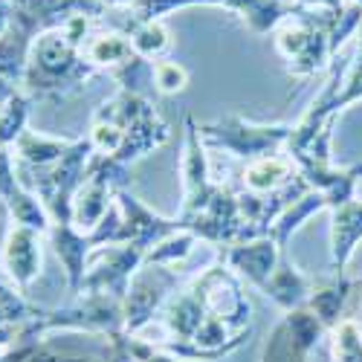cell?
Returning a JSON list of instances; mask_svg holds the SVG:
<instances>
[{"label":"cell","instance_id":"1f68e13d","mask_svg":"<svg viewBox=\"0 0 362 362\" xmlns=\"http://www.w3.org/2000/svg\"><path fill=\"white\" fill-rule=\"evenodd\" d=\"M354 298H356V305H354V310H351L348 316H354L356 322H362V281L356 284V293H354Z\"/></svg>","mask_w":362,"mask_h":362},{"label":"cell","instance_id":"4316f807","mask_svg":"<svg viewBox=\"0 0 362 362\" xmlns=\"http://www.w3.org/2000/svg\"><path fill=\"white\" fill-rule=\"evenodd\" d=\"M44 313V308H35L33 301H26L21 290L12 284L0 281V330L4 327H21L26 322H33Z\"/></svg>","mask_w":362,"mask_h":362},{"label":"cell","instance_id":"603a6c76","mask_svg":"<svg viewBox=\"0 0 362 362\" xmlns=\"http://www.w3.org/2000/svg\"><path fill=\"white\" fill-rule=\"evenodd\" d=\"M128 35H131V44H134L136 55L145 58V62H151V64L168 58L171 44H174L165 21H134Z\"/></svg>","mask_w":362,"mask_h":362},{"label":"cell","instance_id":"8992f818","mask_svg":"<svg viewBox=\"0 0 362 362\" xmlns=\"http://www.w3.org/2000/svg\"><path fill=\"white\" fill-rule=\"evenodd\" d=\"M290 134H293V125L287 122L258 125L238 113H226L218 122L200 125V139L209 148H223L226 154L247 160V163L269 157V154H281L290 142Z\"/></svg>","mask_w":362,"mask_h":362},{"label":"cell","instance_id":"52a82bcc","mask_svg":"<svg viewBox=\"0 0 362 362\" xmlns=\"http://www.w3.org/2000/svg\"><path fill=\"white\" fill-rule=\"evenodd\" d=\"M189 6H223L247 23L252 35H267L296 9V0H134V21H165L168 15Z\"/></svg>","mask_w":362,"mask_h":362},{"label":"cell","instance_id":"9c48e42d","mask_svg":"<svg viewBox=\"0 0 362 362\" xmlns=\"http://www.w3.org/2000/svg\"><path fill=\"white\" fill-rule=\"evenodd\" d=\"M145 255L148 252L142 247H134V244L96 247L87 258L84 281H81L78 293H102V296H113V298L125 301L131 279H134L136 269L145 264Z\"/></svg>","mask_w":362,"mask_h":362},{"label":"cell","instance_id":"8fae6325","mask_svg":"<svg viewBox=\"0 0 362 362\" xmlns=\"http://www.w3.org/2000/svg\"><path fill=\"white\" fill-rule=\"evenodd\" d=\"M325 334L327 327L308 305L287 310L284 319L276 325L273 337H269L264 362H308L310 351H316Z\"/></svg>","mask_w":362,"mask_h":362},{"label":"cell","instance_id":"4dcf8cb0","mask_svg":"<svg viewBox=\"0 0 362 362\" xmlns=\"http://www.w3.org/2000/svg\"><path fill=\"white\" fill-rule=\"evenodd\" d=\"M9 23H12V0H0V35L6 33Z\"/></svg>","mask_w":362,"mask_h":362},{"label":"cell","instance_id":"cb8c5ba5","mask_svg":"<svg viewBox=\"0 0 362 362\" xmlns=\"http://www.w3.org/2000/svg\"><path fill=\"white\" fill-rule=\"evenodd\" d=\"M29 47H33V38H29L23 29H18L15 23H9L6 33L0 35V76L9 78L12 84H23Z\"/></svg>","mask_w":362,"mask_h":362},{"label":"cell","instance_id":"6da1fadb","mask_svg":"<svg viewBox=\"0 0 362 362\" xmlns=\"http://www.w3.org/2000/svg\"><path fill=\"white\" fill-rule=\"evenodd\" d=\"M168 136L171 131L157 113L154 102L128 90H116L96 107L87 134L96 157H107L125 168L165 145Z\"/></svg>","mask_w":362,"mask_h":362},{"label":"cell","instance_id":"f546056e","mask_svg":"<svg viewBox=\"0 0 362 362\" xmlns=\"http://www.w3.org/2000/svg\"><path fill=\"white\" fill-rule=\"evenodd\" d=\"M18 93V84H12L9 78H4V76H0V107H4L12 96Z\"/></svg>","mask_w":362,"mask_h":362},{"label":"cell","instance_id":"3957f363","mask_svg":"<svg viewBox=\"0 0 362 362\" xmlns=\"http://www.w3.org/2000/svg\"><path fill=\"white\" fill-rule=\"evenodd\" d=\"M339 12L308 9V6L296 4L293 15H287L273 29L276 49L284 58V67L293 78H310V76H316L325 67L334 64L330 33H334Z\"/></svg>","mask_w":362,"mask_h":362},{"label":"cell","instance_id":"d6986e66","mask_svg":"<svg viewBox=\"0 0 362 362\" xmlns=\"http://www.w3.org/2000/svg\"><path fill=\"white\" fill-rule=\"evenodd\" d=\"M313 290H316V279H310L308 273H301V269L290 261L287 252L279 258V267L273 269V276H269L264 281V287H261V293L269 301H276L284 313L296 310L301 305H308Z\"/></svg>","mask_w":362,"mask_h":362},{"label":"cell","instance_id":"ac0fdd59","mask_svg":"<svg viewBox=\"0 0 362 362\" xmlns=\"http://www.w3.org/2000/svg\"><path fill=\"white\" fill-rule=\"evenodd\" d=\"M293 183H298V171L293 165V160L284 154H269L261 160H252L240 171V192L247 194H258V197H269L287 192Z\"/></svg>","mask_w":362,"mask_h":362},{"label":"cell","instance_id":"4fadbf2b","mask_svg":"<svg viewBox=\"0 0 362 362\" xmlns=\"http://www.w3.org/2000/svg\"><path fill=\"white\" fill-rule=\"evenodd\" d=\"M44 238L41 232L12 223L6 226L4 235V244H0V269L6 273L9 284L21 293L29 290L38 276H41V267H44Z\"/></svg>","mask_w":362,"mask_h":362},{"label":"cell","instance_id":"e0dca14e","mask_svg":"<svg viewBox=\"0 0 362 362\" xmlns=\"http://www.w3.org/2000/svg\"><path fill=\"white\" fill-rule=\"evenodd\" d=\"M330 212V267L334 273L342 276L345 267L351 264L356 247L362 244V200L339 203Z\"/></svg>","mask_w":362,"mask_h":362},{"label":"cell","instance_id":"7c38bea8","mask_svg":"<svg viewBox=\"0 0 362 362\" xmlns=\"http://www.w3.org/2000/svg\"><path fill=\"white\" fill-rule=\"evenodd\" d=\"M116 209H119V226H116L113 244H134L148 252V250H154L163 238L183 229L177 218H163L157 212H151L128 189L116 192Z\"/></svg>","mask_w":362,"mask_h":362},{"label":"cell","instance_id":"2e32d148","mask_svg":"<svg viewBox=\"0 0 362 362\" xmlns=\"http://www.w3.org/2000/svg\"><path fill=\"white\" fill-rule=\"evenodd\" d=\"M287 250H281L269 235L244 240V244L235 247H221V258L235 269L238 279L244 284H252L255 290L264 287V281L273 276V269L279 267V258Z\"/></svg>","mask_w":362,"mask_h":362},{"label":"cell","instance_id":"277c9868","mask_svg":"<svg viewBox=\"0 0 362 362\" xmlns=\"http://www.w3.org/2000/svg\"><path fill=\"white\" fill-rule=\"evenodd\" d=\"M90 157H93V145H90L87 136H81L73 142L67 154L49 168H38V171L15 168L18 177L23 180V186L38 194V200L44 203L52 223H73V197H76L78 186L84 183Z\"/></svg>","mask_w":362,"mask_h":362},{"label":"cell","instance_id":"484cf974","mask_svg":"<svg viewBox=\"0 0 362 362\" xmlns=\"http://www.w3.org/2000/svg\"><path fill=\"white\" fill-rule=\"evenodd\" d=\"M327 334H330L334 362H362V322H356L354 316H345Z\"/></svg>","mask_w":362,"mask_h":362},{"label":"cell","instance_id":"30bf717a","mask_svg":"<svg viewBox=\"0 0 362 362\" xmlns=\"http://www.w3.org/2000/svg\"><path fill=\"white\" fill-rule=\"evenodd\" d=\"M180 177H183V203H180L177 221L183 226L215 197V192L221 186L212 180V174H209L206 142L200 139V125L194 122V116H186V139H183V160H180Z\"/></svg>","mask_w":362,"mask_h":362},{"label":"cell","instance_id":"836d02e7","mask_svg":"<svg viewBox=\"0 0 362 362\" xmlns=\"http://www.w3.org/2000/svg\"><path fill=\"white\" fill-rule=\"evenodd\" d=\"M351 4H359V6H362V0H351Z\"/></svg>","mask_w":362,"mask_h":362},{"label":"cell","instance_id":"44dd1931","mask_svg":"<svg viewBox=\"0 0 362 362\" xmlns=\"http://www.w3.org/2000/svg\"><path fill=\"white\" fill-rule=\"evenodd\" d=\"M76 139H67V136H49V134H41V131H23L15 145L9 148L12 151V160H15V168H23V171H38V168H49L62 160L67 151L73 148Z\"/></svg>","mask_w":362,"mask_h":362},{"label":"cell","instance_id":"f1b7e54d","mask_svg":"<svg viewBox=\"0 0 362 362\" xmlns=\"http://www.w3.org/2000/svg\"><path fill=\"white\" fill-rule=\"evenodd\" d=\"M151 73H154V90L160 96H177L189 87V70L174 62V58H163V62L151 64Z\"/></svg>","mask_w":362,"mask_h":362},{"label":"cell","instance_id":"9a60e30c","mask_svg":"<svg viewBox=\"0 0 362 362\" xmlns=\"http://www.w3.org/2000/svg\"><path fill=\"white\" fill-rule=\"evenodd\" d=\"M0 209H4L12 223L29 226L41 235H49V229H52V221L47 215L44 203L38 200L35 192H29L23 186V180L18 177L12 151H0Z\"/></svg>","mask_w":362,"mask_h":362},{"label":"cell","instance_id":"ba28073f","mask_svg":"<svg viewBox=\"0 0 362 362\" xmlns=\"http://www.w3.org/2000/svg\"><path fill=\"white\" fill-rule=\"evenodd\" d=\"M180 287V276L174 267H160V264H142L131 287L125 293L122 310H125V334H142V330L157 319L163 305L171 298V293Z\"/></svg>","mask_w":362,"mask_h":362},{"label":"cell","instance_id":"ffe728a7","mask_svg":"<svg viewBox=\"0 0 362 362\" xmlns=\"http://www.w3.org/2000/svg\"><path fill=\"white\" fill-rule=\"evenodd\" d=\"M47 238H49L55 255L62 258L67 287L76 296L81 290V281H84V269H87L90 252H93V240H90V235H84L81 229H76L73 223H52Z\"/></svg>","mask_w":362,"mask_h":362},{"label":"cell","instance_id":"5bb4252c","mask_svg":"<svg viewBox=\"0 0 362 362\" xmlns=\"http://www.w3.org/2000/svg\"><path fill=\"white\" fill-rule=\"evenodd\" d=\"M107 9L99 0H12V23L29 38H38L49 29L64 26L76 15L99 18Z\"/></svg>","mask_w":362,"mask_h":362},{"label":"cell","instance_id":"d6a6232c","mask_svg":"<svg viewBox=\"0 0 362 362\" xmlns=\"http://www.w3.org/2000/svg\"><path fill=\"white\" fill-rule=\"evenodd\" d=\"M99 4L105 6V9H122V6H134V0H99Z\"/></svg>","mask_w":362,"mask_h":362},{"label":"cell","instance_id":"5b68a950","mask_svg":"<svg viewBox=\"0 0 362 362\" xmlns=\"http://www.w3.org/2000/svg\"><path fill=\"white\" fill-rule=\"evenodd\" d=\"M81 55L96 73L110 76L119 84V90H128V93H136L145 99L157 93L151 62L136 55L128 33H119V29H93V35L81 47Z\"/></svg>","mask_w":362,"mask_h":362},{"label":"cell","instance_id":"7a4b0ae2","mask_svg":"<svg viewBox=\"0 0 362 362\" xmlns=\"http://www.w3.org/2000/svg\"><path fill=\"white\" fill-rule=\"evenodd\" d=\"M93 76L96 70L84 62L81 47H76L62 29H49L29 47L21 87L29 99H64L84 90Z\"/></svg>","mask_w":362,"mask_h":362},{"label":"cell","instance_id":"d4e9b609","mask_svg":"<svg viewBox=\"0 0 362 362\" xmlns=\"http://www.w3.org/2000/svg\"><path fill=\"white\" fill-rule=\"evenodd\" d=\"M29 107H33V99H29L23 90H18V93L0 107V151H9L15 145V139L26 131Z\"/></svg>","mask_w":362,"mask_h":362},{"label":"cell","instance_id":"83f0119b","mask_svg":"<svg viewBox=\"0 0 362 362\" xmlns=\"http://www.w3.org/2000/svg\"><path fill=\"white\" fill-rule=\"evenodd\" d=\"M194 244H197V235H194V232H189V229H180V232H174V235L163 238L154 250H148L145 264L177 267V264H183V261L192 255Z\"/></svg>","mask_w":362,"mask_h":362},{"label":"cell","instance_id":"7402d4cb","mask_svg":"<svg viewBox=\"0 0 362 362\" xmlns=\"http://www.w3.org/2000/svg\"><path fill=\"white\" fill-rule=\"evenodd\" d=\"M327 209V200L319 194V192H313V189H308L301 197H296L284 212L273 221V226H269V238L276 240V244L281 247V250H287V244H290V238L305 226L313 215H319V212H325Z\"/></svg>","mask_w":362,"mask_h":362}]
</instances>
